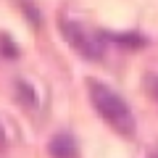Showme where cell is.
Returning a JSON list of instances; mask_svg holds the SVG:
<instances>
[{
	"mask_svg": "<svg viewBox=\"0 0 158 158\" xmlns=\"http://www.w3.org/2000/svg\"><path fill=\"white\" fill-rule=\"evenodd\" d=\"M87 90H90V100H92V108L98 111V116L111 127L113 132L124 137H132L137 132V118L132 113L129 103L118 95L113 87L103 85L98 79H87Z\"/></svg>",
	"mask_w": 158,
	"mask_h": 158,
	"instance_id": "6da1fadb",
	"label": "cell"
},
{
	"mask_svg": "<svg viewBox=\"0 0 158 158\" xmlns=\"http://www.w3.org/2000/svg\"><path fill=\"white\" fill-rule=\"evenodd\" d=\"M61 32L69 40V45L77 53H82L85 58H100L103 56V48H106L103 42H106V37L100 32H95V29H90L87 24L69 19V21H61Z\"/></svg>",
	"mask_w": 158,
	"mask_h": 158,
	"instance_id": "7a4b0ae2",
	"label": "cell"
},
{
	"mask_svg": "<svg viewBox=\"0 0 158 158\" xmlns=\"http://www.w3.org/2000/svg\"><path fill=\"white\" fill-rule=\"evenodd\" d=\"M53 158H77V140H74L69 132H58L56 137L48 145Z\"/></svg>",
	"mask_w": 158,
	"mask_h": 158,
	"instance_id": "3957f363",
	"label": "cell"
},
{
	"mask_svg": "<svg viewBox=\"0 0 158 158\" xmlns=\"http://www.w3.org/2000/svg\"><path fill=\"white\" fill-rule=\"evenodd\" d=\"M145 90H148V95L158 103V74H148L145 77Z\"/></svg>",
	"mask_w": 158,
	"mask_h": 158,
	"instance_id": "277c9868",
	"label": "cell"
},
{
	"mask_svg": "<svg viewBox=\"0 0 158 158\" xmlns=\"http://www.w3.org/2000/svg\"><path fill=\"white\" fill-rule=\"evenodd\" d=\"M148 158H158V150H153V153H150V156H148Z\"/></svg>",
	"mask_w": 158,
	"mask_h": 158,
	"instance_id": "5b68a950",
	"label": "cell"
}]
</instances>
